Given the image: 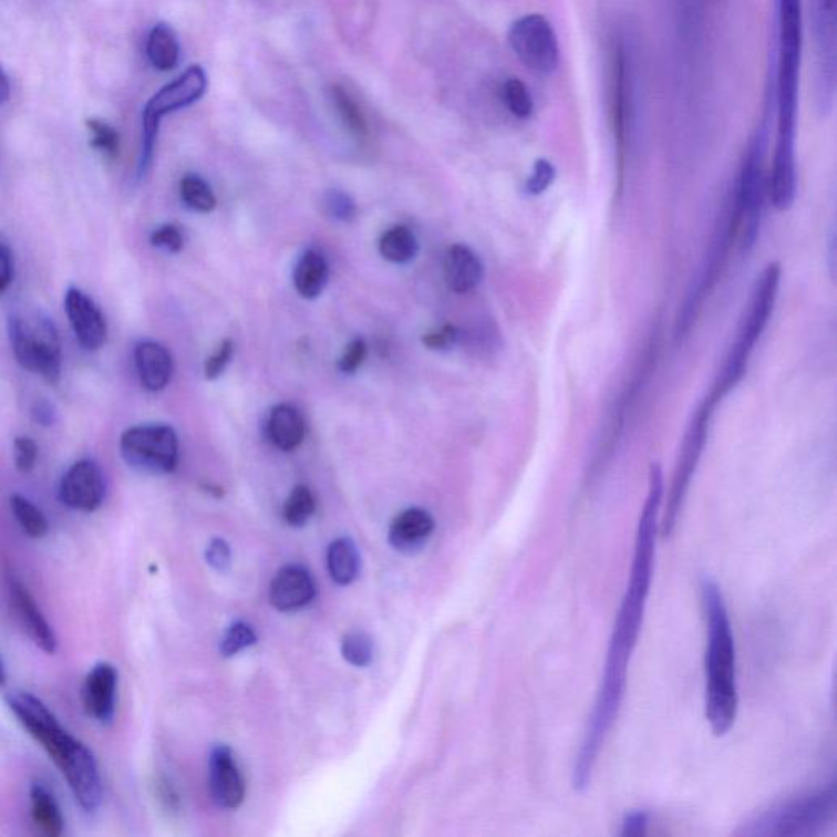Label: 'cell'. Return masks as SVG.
<instances>
[{
	"mask_svg": "<svg viewBox=\"0 0 837 837\" xmlns=\"http://www.w3.org/2000/svg\"><path fill=\"white\" fill-rule=\"evenodd\" d=\"M314 509V497L311 490L307 486H297L285 503V520L291 527H303L313 516Z\"/></svg>",
	"mask_w": 837,
	"mask_h": 837,
	"instance_id": "cell-33",
	"label": "cell"
},
{
	"mask_svg": "<svg viewBox=\"0 0 837 837\" xmlns=\"http://www.w3.org/2000/svg\"><path fill=\"white\" fill-rule=\"evenodd\" d=\"M267 434L277 448L283 452L294 451L307 434L304 418L290 404H279L270 411L267 421Z\"/></svg>",
	"mask_w": 837,
	"mask_h": 837,
	"instance_id": "cell-23",
	"label": "cell"
},
{
	"mask_svg": "<svg viewBox=\"0 0 837 837\" xmlns=\"http://www.w3.org/2000/svg\"><path fill=\"white\" fill-rule=\"evenodd\" d=\"M445 281L455 293H468L483 280L485 267L475 250L455 245L447 250L444 262Z\"/></svg>",
	"mask_w": 837,
	"mask_h": 837,
	"instance_id": "cell-22",
	"label": "cell"
},
{
	"mask_svg": "<svg viewBox=\"0 0 837 837\" xmlns=\"http://www.w3.org/2000/svg\"><path fill=\"white\" fill-rule=\"evenodd\" d=\"M329 280V267L324 257L316 250H308L294 266L293 283L298 293L307 300H314L324 290Z\"/></svg>",
	"mask_w": 837,
	"mask_h": 837,
	"instance_id": "cell-24",
	"label": "cell"
},
{
	"mask_svg": "<svg viewBox=\"0 0 837 837\" xmlns=\"http://www.w3.org/2000/svg\"><path fill=\"white\" fill-rule=\"evenodd\" d=\"M9 97H10L9 79H7L6 72L2 71V68H0V104H3V102L9 101Z\"/></svg>",
	"mask_w": 837,
	"mask_h": 837,
	"instance_id": "cell-48",
	"label": "cell"
},
{
	"mask_svg": "<svg viewBox=\"0 0 837 837\" xmlns=\"http://www.w3.org/2000/svg\"><path fill=\"white\" fill-rule=\"evenodd\" d=\"M366 359V344L362 339H355L350 342L344 355L339 360V370L342 373H353L362 366L363 360Z\"/></svg>",
	"mask_w": 837,
	"mask_h": 837,
	"instance_id": "cell-44",
	"label": "cell"
},
{
	"mask_svg": "<svg viewBox=\"0 0 837 837\" xmlns=\"http://www.w3.org/2000/svg\"><path fill=\"white\" fill-rule=\"evenodd\" d=\"M324 207L331 218L338 221H353L356 216V205L348 194L341 190H329L324 197Z\"/></svg>",
	"mask_w": 837,
	"mask_h": 837,
	"instance_id": "cell-38",
	"label": "cell"
},
{
	"mask_svg": "<svg viewBox=\"0 0 837 837\" xmlns=\"http://www.w3.org/2000/svg\"><path fill=\"white\" fill-rule=\"evenodd\" d=\"M6 702L20 725L41 744L51 761L60 768L78 805L84 812H97L104 798V785L94 753L64 730L56 715L35 695L29 692H10Z\"/></svg>",
	"mask_w": 837,
	"mask_h": 837,
	"instance_id": "cell-3",
	"label": "cell"
},
{
	"mask_svg": "<svg viewBox=\"0 0 837 837\" xmlns=\"http://www.w3.org/2000/svg\"><path fill=\"white\" fill-rule=\"evenodd\" d=\"M209 790L221 808H238L245 802V778L226 746H216L209 756Z\"/></svg>",
	"mask_w": 837,
	"mask_h": 837,
	"instance_id": "cell-15",
	"label": "cell"
},
{
	"mask_svg": "<svg viewBox=\"0 0 837 837\" xmlns=\"http://www.w3.org/2000/svg\"><path fill=\"white\" fill-rule=\"evenodd\" d=\"M10 509H12L17 523L30 538H43L50 530V524H48V519L41 513V509H38L35 504L22 494L10 496Z\"/></svg>",
	"mask_w": 837,
	"mask_h": 837,
	"instance_id": "cell-29",
	"label": "cell"
},
{
	"mask_svg": "<svg viewBox=\"0 0 837 837\" xmlns=\"http://www.w3.org/2000/svg\"><path fill=\"white\" fill-rule=\"evenodd\" d=\"M232 352H235V344L229 339H226L221 345H219L218 352L213 353L211 356L205 363V376L208 380H216L223 375L226 366L229 365L232 359Z\"/></svg>",
	"mask_w": 837,
	"mask_h": 837,
	"instance_id": "cell-39",
	"label": "cell"
},
{
	"mask_svg": "<svg viewBox=\"0 0 837 837\" xmlns=\"http://www.w3.org/2000/svg\"><path fill=\"white\" fill-rule=\"evenodd\" d=\"M180 197L188 208L197 213H209L216 207V197L207 180L195 174L185 175L180 182Z\"/></svg>",
	"mask_w": 837,
	"mask_h": 837,
	"instance_id": "cell-30",
	"label": "cell"
},
{
	"mask_svg": "<svg viewBox=\"0 0 837 837\" xmlns=\"http://www.w3.org/2000/svg\"><path fill=\"white\" fill-rule=\"evenodd\" d=\"M256 641L257 634L254 633L252 627L247 626L245 622H238L226 631L219 651H221L225 658L236 657V654L256 644Z\"/></svg>",
	"mask_w": 837,
	"mask_h": 837,
	"instance_id": "cell-36",
	"label": "cell"
},
{
	"mask_svg": "<svg viewBox=\"0 0 837 837\" xmlns=\"http://www.w3.org/2000/svg\"><path fill=\"white\" fill-rule=\"evenodd\" d=\"M16 448V466L19 472H32L38 458V447L30 437H17L13 442Z\"/></svg>",
	"mask_w": 837,
	"mask_h": 837,
	"instance_id": "cell-41",
	"label": "cell"
},
{
	"mask_svg": "<svg viewBox=\"0 0 837 837\" xmlns=\"http://www.w3.org/2000/svg\"><path fill=\"white\" fill-rule=\"evenodd\" d=\"M6 678H7L6 668H3L2 660H0V685H2L3 682H6Z\"/></svg>",
	"mask_w": 837,
	"mask_h": 837,
	"instance_id": "cell-49",
	"label": "cell"
},
{
	"mask_svg": "<svg viewBox=\"0 0 837 837\" xmlns=\"http://www.w3.org/2000/svg\"><path fill=\"white\" fill-rule=\"evenodd\" d=\"M648 826H650V815L644 809H631L623 816L620 836H644L648 833Z\"/></svg>",
	"mask_w": 837,
	"mask_h": 837,
	"instance_id": "cell-43",
	"label": "cell"
},
{
	"mask_svg": "<svg viewBox=\"0 0 837 837\" xmlns=\"http://www.w3.org/2000/svg\"><path fill=\"white\" fill-rule=\"evenodd\" d=\"M458 329L452 324L442 326L437 331L427 332L422 338V344L428 350H447L454 348L458 341Z\"/></svg>",
	"mask_w": 837,
	"mask_h": 837,
	"instance_id": "cell-42",
	"label": "cell"
},
{
	"mask_svg": "<svg viewBox=\"0 0 837 837\" xmlns=\"http://www.w3.org/2000/svg\"><path fill=\"white\" fill-rule=\"evenodd\" d=\"M120 452L132 468L167 475L177 468L178 438L169 425H138L123 432Z\"/></svg>",
	"mask_w": 837,
	"mask_h": 837,
	"instance_id": "cell-10",
	"label": "cell"
},
{
	"mask_svg": "<svg viewBox=\"0 0 837 837\" xmlns=\"http://www.w3.org/2000/svg\"><path fill=\"white\" fill-rule=\"evenodd\" d=\"M30 805H32L33 822L44 835L50 837L63 835L64 819L60 806L43 785H33L30 788Z\"/></svg>",
	"mask_w": 837,
	"mask_h": 837,
	"instance_id": "cell-25",
	"label": "cell"
},
{
	"mask_svg": "<svg viewBox=\"0 0 837 837\" xmlns=\"http://www.w3.org/2000/svg\"><path fill=\"white\" fill-rule=\"evenodd\" d=\"M380 254L388 262L407 264L417 256L416 236L407 226H394L380 239Z\"/></svg>",
	"mask_w": 837,
	"mask_h": 837,
	"instance_id": "cell-28",
	"label": "cell"
},
{
	"mask_svg": "<svg viewBox=\"0 0 837 837\" xmlns=\"http://www.w3.org/2000/svg\"><path fill=\"white\" fill-rule=\"evenodd\" d=\"M116 685L118 672L115 665L97 663L89 671L82 688L85 712L102 725L112 723L115 716Z\"/></svg>",
	"mask_w": 837,
	"mask_h": 837,
	"instance_id": "cell-17",
	"label": "cell"
},
{
	"mask_svg": "<svg viewBox=\"0 0 837 837\" xmlns=\"http://www.w3.org/2000/svg\"><path fill=\"white\" fill-rule=\"evenodd\" d=\"M87 128L91 132V144L95 149L101 151L106 157L113 159L118 156L120 135L108 123L101 122L97 118L87 120Z\"/></svg>",
	"mask_w": 837,
	"mask_h": 837,
	"instance_id": "cell-35",
	"label": "cell"
},
{
	"mask_svg": "<svg viewBox=\"0 0 837 837\" xmlns=\"http://www.w3.org/2000/svg\"><path fill=\"white\" fill-rule=\"evenodd\" d=\"M342 657L356 668H366L373 661V641L362 631H352L342 640Z\"/></svg>",
	"mask_w": 837,
	"mask_h": 837,
	"instance_id": "cell-34",
	"label": "cell"
},
{
	"mask_svg": "<svg viewBox=\"0 0 837 837\" xmlns=\"http://www.w3.org/2000/svg\"><path fill=\"white\" fill-rule=\"evenodd\" d=\"M68 318L75 338L82 348L99 350L104 348L106 341V321L101 308L78 288H70L64 298Z\"/></svg>",
	"mask_w": 837,
	"mask_h": 837,
	"instance_id": "cell-16",
	"label": "cell"
},
{
	"mask_svg": "<svg viewBox=\"0 0 837 837\" xmlns=\"http://www.w3.org/2000/svg\"><path fill=\"white\" fill-rule=\"evenodd\" d=\"M500 94H503L504 105L516 118H530L534 113V99L525 82L517 78H509L504 82Z\"/></svg>",
	"mask_w": 837,
	"mask_h": 837,
	"instance_id": "cell-32",
	"label": "cell"
},
{
	"mask_svg": "<svg viewBox=\"0 0 837 837\" xmlns=\"http://www.w3.org/2000/svg\"><path fill=\"white\" fill-rule=\"evenodd\" d=\"M766 136L757 133L747 144L733 190V207L740 221L741 250L750 252L756 246L763 223L767 182L764 170Z\"/></svg>",
	"mask_w": 837,
	"mask_h": 837,
	"instance_id": "cell-7",
	"label": "cell"
},
{
	"mask_svg": "<svg viewBox=\"0 0 837 837\" xmlns=\"http://www.w3.org/2000/svg\"><path fill=\"white\" fill-rule=\"evenodd\" d=\"M434 517L424 509H407L391 523L388 540L400 554H417L434 531Z\"/></svg>",
	"mask_w": 837,
	"mask_h": 837,
	"instance_id": "cell-20",
	"label": "cell"
},
{
	"mask_svg": "<svg viewBox=\"0 0 837 837\" xmlns=\"http://www.w3.org/2000/svg\"><path fill=\"white\" fill-rule=\"evenodd\" d=\"M716 404L712 403L709 397L700 403L698 411L689 422L685 431L684 441H682L681 452H679L678 462H675L674 475H672L671 488H669L668 499L663 516L660 519V535L669 538L678 525L679 514L684 506L689 488H691L692 478L700 458L703 455L706 441H709L710 421H712L713 410Z\"/></svg>",
	"mask_w": 837,
	"mask_h": 837,
	"instance_id": "cell-9",
	"label": "cell"
},
{
	"mask_svg": "<svg viewBox=\"0 0 837 837\" xmlns=\"http://www.w3.org/2000/svg\"><path fill=\"white\" fill-rule=\"evenodd\" d=\"M663 499V468L660 463H653L650 468V479H648L647 500L638 520L630 582L617 613L616 626H613L609 650H607L606 665H603L602 681H600L588 728H586L575 767H572L571 784L576 792H585L591 784L597 757L606 744L610 730L616 725L623 698H626L628 664L640 637L651 581H653L657 535L660 534Z\"/></svg>",
	"mask_w": 837,
	"mask_h": 837,
	"instance_id": "cell-1",
	"label": "cell"
},
{
	"mask_svg": "<svg viewBox=\"0 0 837 837\" xmlns=\"http://www.w3.org/2000/svg\"><path fill=\"white\" fill-rule=\"evenodd\" d=\"M555 178H557V169L550 161H535L534 169L525 182V194L530 195V197L545 194L554 185Z\"/></svg>",
	"mask_w": 837,
	"mask_h": 837,
	"instance_id": "cell-37",
	"label": "cell"
},
{
	"mask_svg": "<svg viewBox=\"0 0 837 837\" xmlns=\"http://www.w3.org/2000/svg\"><path fill=\"white\" fill-rule=\"evenodd\" d=\"M702 603L706 620L705 716L715 736H725L736 722V644L725 597L710 578L702 581Z\"/></svg>",
	"mask_w": 837,
	"mask_h": 837,
	"instance_id": "cell-4",
	"label": "cell"
},
{
	"mask_svg": "<svg viewBox=\"0 0 837 837\" xmlns=\"http://www.w3.org/2000/svg\"><path fill=\"white\" fill-rule=\"evenodd\" d=\"M782 267L778 262H771L761 273L754 285L750 303L744 310L737 329L736 341L726 355L725 363L713 383L709 400L712 403H722L723 397L736 388L743 380L750 363L751 353L756 348L763 332L766 331L768 319L774 313L777 303L778 288H781Z\"/></svg>",
	"mask_w": 837,
	"mask_h": 837,
	"instance_id": "cell-5",
	"label": "cell"
},
{
	"mask_svg": "<svg viewBox=\"0 0 837 837\" xmlns=\"http://www.w3.org/2000/svg\"><path fill=\"white\" fill-rule=\"evenodd\" d=\"M135 363L144 390H164L173 379L174 360L169 350L157 342H141L135 349Z\"/></svg>",
	"mask_w": 837,
	"mask_h": 837,
	"instance_id": "cell-21",
	"label": "cell"
},
{
	"mask_svg": "<svg viewBox=\"0 0 837 837\" xmlns=\"http://www.w3.org/2000/svg\"><path fill=\"white\" fill-rule=\"evenodd\" d=\"M105 478L101 466L91 459L74 463L60 483V499L70 509L94 513L104 503Z\"/></svg>",
	"mask_w": 837,
	"mask_h": 837,
	"instance_id": "cell-13",
	"label": "cell"
},
{
	"mask_svg": "<svg viewBox=\"0 0 837 837\" xmlns=\"http://www.w3.org/2000/svg\"><path fill=\"white\" fill-rule=\"evenodd\" d=\"M207 91V74L200 66L188 68L184 74L178 75L174 82L161 89L144 108L143 115L151 118H163L167 113L184 108L200 101Z\"/></svg>",
	"mask_w": 837,
	"mask_h": 837,
	"instance_id": "cell-14",
	"label": "cell"
},
{
	"mask_svg": "<svg viewBox=\"0 0 837 837\" xmlns=\"http://www.w3.org/2000/svg\"><path fill=\"white\" fill-rule=\"evenodd\" d=\"M9 338L17 362L30 372L56 384L61 376L60 335L53 321L44 314H12Z\"/></svg>",
	"mask_w": 837,
	"mask_h": 837,
	"instance_id": "cell-8",
	"label": "cell"
},
{
	"mask_svg": "<svg viewBox=\"0 0 837 837\" xmlns=\"http://www.w3.org/2000/svg\"><path fill=\"white\" fill-rule=\"evenodd\" d=\"M13 277V264L12 257H10L9 249L6 246L0 245V293L7 290L10 281Z\"/></svg>",
	"mask_w": 837,
	"mask_h": 837,
	"instance_id": "cell-46",
	"label": "cell"
},
{
	"mask_svg": "<svg viewBox=\"0 0 837 837\" xmlns=\"http://www.w3.org/2000/svg\"><path fill=\"white\" fill-rule=\"evenodd\" d=\"M316 588L310 572L300 566H287L270 585V602L280 612L303 609L314 599Z\"/></svg>",
	"mask_w": 837,
	"mask_h": 837,
	"instance_id": "cell-19",
	"label": "cell"
},
{
	"mask_svg": "<svg viewBox=\"0 0 837 837\" xmlns=\"http://www.w3.org/2000/svg\"><path fill=\"white\" fill-rule=\"evenodd\" d=\"M331 94L335 108H338L339 116H341L342 122L348 126L350 133L359 136V138L366 136V133H369V126H366L365 116H363L359 104L353 101L352 95H350L342 85H334Z\"/></svg>",
	"mask_w": 837,
	"mask_h": 837,
	"instance_id": "cell-31",
	"label": "cell"
},
{
	"mask_svg": "<svg viewBox=\"0 0 837 837\" xmlns=\"http://www.w3.org/2000/svg\"><path fill=\"white\" fill-rule=\"evenodd\" d=\"M803 50V0H778V64L775 105L777 138L768 178V197L777 211H788L797 195L798 87Z\"/></svg>",
	"mask_w": 837,
	"mask_h": 837,
	"instance_id": "cell-2",
	"label": "cell"
},
{
	"mask_svg": "<svg viewBox=\"0 0 837 837\" xmlns=\"http://www.w3.org/2000/svg\"><path fill=\"white\" fill-rule=\"evenodd\" d=\"M836 782L825 787L772 806L747 822L741 836L809 837L819 836L836 823Z\"/></svg>",
	"mask_w": 837,
	"mask_h": 837,
	"instance_id": "cell-6",
	"label": "cell"
},
{
	"mask_svg": "<svg viewBox=\"0 0 837 837\" xmlns=\"http://www.w3.org/2000/svg\"><path fill=\"white\" fill-rule=\"evenodd\" d=\"M509 44L520 63L534 74L551 75L559 66V43L554 25L540 13L520 17L509 29Z\"/></svg>",
	"mask_w": 837,
	"mask_h": 837,
	"instance_id": "cell-12",
	"label": "cell"
},
{
	"mask_svg": "<svg viewBox=\"0 0 837 837\" xmlns=\"http://www.w3.org/2000/svg\"><path fill=\"white\" fill-rule=\"evenodd\" d=\"M151 245L177 254L184 247V238H182L180 229L177 226L164 225L151 235Z\"/></svg>",
	"mask_w": 837,
	"mask_h": 837,
	"instance_id": "cell-40",
	"label": "cell"
},
{
	"mask_svg": "<svg viewBox=\"0 0 837 837\" xmlns=\"http://www.w3.org/2000/svg\"><path fill=\"white\" fill-rule=\"evenodd\" d=\"M328 568L332 581L349 586L360 571V557L355 544L350 538H339L328 550Z\"/></svg>",
	"mask_w": 837,
	"mask_h": 837,
	"instance_id": "cell-26",
	"label": "cell"
},
{
	"mask_svg": "<svg viewBox=\"0 0 837 837\" xmlns=\"http://www.w3.org/2000/svg\"><path fill=\"white\" fill-rule=\"evenodd\" d=\"M146 51L151 64L157 71H173L180 58L177 37L166 23H159L151 30Z\"/></svg>",
	"mask_w": 837,
	"mask_h": 837,
	"instance_id": "cell-27",
	"label": "cell"
},
{
	"mask_svg": "<svg viewBox=\"0 0 837 837\" xmlns=\"http://www.w3.org/2000/svg\"><path fill=\"white\" fill-rule=\"evenodd\" d=\"M205 558H207L208 565L215 568L216 571H226L229 565H231V550H229L228 544L225 540L215 538L208 545Z\"/></svg>",
	"mask_w": 837,
	"mask_h": 837,
	"instance_id": "cell-45",
	"label": "cell"
},
{
	"mask_svg": "<svg viewBox=\"0 0 837 837\" xmlns=\"http://www.w3.org/2000/svg\"><path fill=\"white\" fill-rule=\"evenodd\" d=\"M609 115L613 143L619 159L620 180L626 170L628 147H630L631 125H633V79H631L630 54L623 41H613L609 66Z\"/></svg>",
	"mask_w": 837,
	"mask_h": 837,
	"instance_id": "cell-11",
	"label": "cell"
},
{
	"mask_svg": "<svg viewBox=\"0 0 837 837\" xmlns=\"http://www.w3.org/2000/svg\"><path fill=\"white\" fill-rule=\"evenodd\" d=\"M32 416H33V421H35L37 424L44 425V427H48V425L53 424V421H54L53 406H51V404L48 403V401L38 400L37 403L33 404Z\"/></svg>",
	"mask_w": 837,
	"mask_h": 837,
	"instance_id": "cell-47",
	"label": "cell"
},
{
	"mask_svg": "<svg viewBox=\"0 0 837 837\" xmlns=\"http://www.w3.org/2000/svg\"><path fill=\"white\" fill-rule=\"evenodd\" d=\"M10 603L20 626L27 631L33 643L46 654H54L58 650V638L43 612L38 607L29 589L22 582L13 581L10 586Z\"/></svg>",
	"mask_w": 837,
	"mask_h": 837,
	"instance_id": "cell-18",
	"label": "cell"
}]
</instances>
